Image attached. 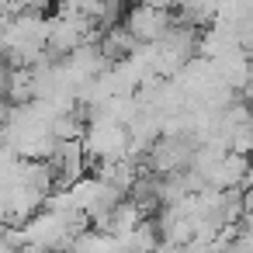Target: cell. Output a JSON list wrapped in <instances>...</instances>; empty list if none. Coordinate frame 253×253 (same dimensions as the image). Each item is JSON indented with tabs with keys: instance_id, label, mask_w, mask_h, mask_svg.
Returning a JSON list of instances; mask_svg holds the SVG:
<instances>
[{
	"instance_id": "6da1fadb",
	"label": "cell",
	"mask_w": 253,
	"mask_h": 253,
	"mask_svg": "<svg viewBox=\"0 0 253 253\" xmlns=\"http://www.w3.org/2000/svg\"><path fill=\"white\" fill-rule=\"evenodd\" d=\"M80 142H84V156L90 167L101 160H118L128 149V128L115 118H87Z\"/></svg>"
},
{
	"instance_id": "7a4b0ae2",
	"label": "cell",
	"mask_w": 253,
	"mask_h": 253,
	"mask_svg": "<svg viewBox=\"0 0 253 253\" xmlns=\"http://www.w3.org/2000/svg\"><path fill=\"white\" fill-rule=\"evenodd\" d=\"M173 11H163V7H153V4H142V0H135V4L128 7L125 14V28L135 42H160V35L173 25Z\"/></svg>"
},
{
	"instance_id": "3957f363",
	"label": "cell",
	"mask_w": 253,
	"mask_h": 253,
	"mask_svg": "<svg viewBox=\"0 0 253 253\" xmlns=\"http://www.w3.org/2000/svg\"><path fill=\"white\" fill-rule=\"evenodd\" d=\"M135 45H139V42L128 35V28H125V25H122V28H118V25H111V28H104V32L97 35V49H101V56H104L108 63L125 59Z\"/></svg>"
},
{
	"instance_id": "277c9868",
	"label": "cell",
	"mask_w": 253,
	"mask_h": 253,
	"mask_svg": "<svg viewBox=\"0 0 253 253\" xmlns=\"http://www.w3.org/2000/svg\"><path fill=\"white\" fill-rule=\"evenodd\" d=\"M122 250H128V253H153L156 250V243H160V225H156V218H142L132 232H125L122 239H115Z\"/></svg>"
},
{
	"instance_id": "5b68a950",
	"label": "cell",
	"mask_w": 253,
	"mask_h": 253,
	"mask_svg": "<svg viewBox=\"0 0 253 253\" xmlns=\"http://www.w3.org/2000/svg\"><path fill=\"white\" fill-rule=\"evenodd\" d=\"M229 153H243V156H253V118L250 122H243V125H236L232 132H229Z\"/></svg>"
}]
</instances>
